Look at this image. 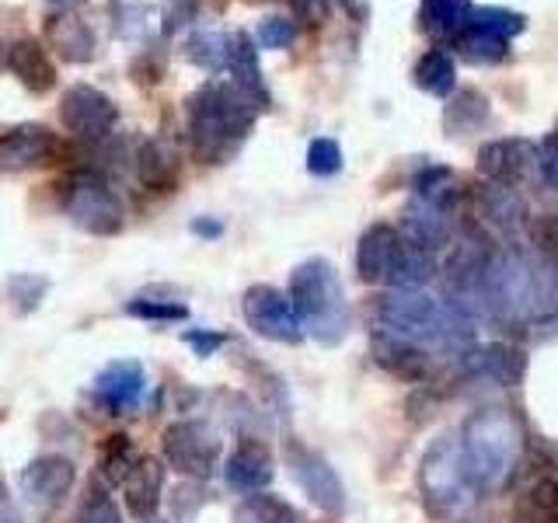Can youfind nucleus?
I'll return each instance as SVG.
<instances>
[{
    "instance_id": "obj_1",
    "label": "nucleus",
    "mask_w": 558,
    "mask_h": 523,
    "mask_svg": "<svg viewBox=\"0 0 558 523\" xmlns=\"http://www.w3.org/2000/svg\"><path fill=\"white\" fill-rule=\"evenodd\" d=\"M485 296L488 321H499L506 328L558 321V266L531 252L527 244H496L488 252Z\"/></svg>"
},
{
    "instance_id": "obj_2",
    "label": "nucleus",
    "mask_w": 558,
    "mask_h": 523,
    "mask_svg": "<svg viewBox=\"0 0 558 523\" xmlns=\"http://www.w3.org/2000/svg\"><path fill=\"white\" fill-rule=\"evenodd\" d=\"M189 150L199 165H231L248 144L258 109L234 84L206 81L185 101Z\"/></svg>"
},
{
    "instance_id": "obj_3",
    "label": "nucleus",
    "mask_w": 558,
    "mask_h": 523,
    "mask_svg": "<svg viewBox=\"0 0 558 523\" xmlns=\"http://www.w3.org/2000/svg\"><path fill=\"white\" fill-rule=\"evenodd\" d=\"M458 436L478 492L482 488H502L517 475L523 461V429L510 409L485 405L471 412Z\"/></svg>"
},
{
    "instance_id": "obj_4",
    "label": "nucleus",
    "mask_w": 558,
    "mask_h": 523,
    "mask_svg": "<svg viewBox=\"0 0 558 523\" xmlns=\"http://www.w3.org/2000/svg\"><path fill=\"white\" fill-rule=\"evenodd\" d=\"M290 304L301 328L322 345H339L349 336L353 314H349L342 279L328 258H307L290 272Z\"/></svg>"
},
{
    "instance_id": "obj_5",
    "label": "nucleus",
    "mask_w": 558,
    "mask_h": 523,
    "mask_svg": "<svg viewBox=\"0 0 558 523\" xmlns=\"http://www.w3.org/2000/svg\"><path fill=\"white\" fill-rule=\"evenodd\" d=\"M415 485H418V499H423L433 520L450 523L471 510V502L478 499V485L468 467L458 433H440L426 447L415 471Z\"/></svg>"
},
{
    "instance_id": "obj_6",
    "label": "nucleus",
    "mask_w": 558,
    "mask_h": 523,
    "mask_svg": "<svg viewBox=\"0 0 558 523\" xmlns=\"http://www.w3.org/2000/svg\"><path fill=\"white\" fill-rule=\"evenodd\" d=\"M356 276L366 287L423 290L436 276V255L418 252L391 223L366 227L356 244Z\"/></svg>"
},
{
    "instance_id": "obj_7",
    "label": "nucleus",
    "mask_w": 558,
    "mask_h": 523,
    "mask_svg": "<svg viewBox=\"0 0 558 523\" xmlns=\"http://www.w3.org/2000/svg\"><path fill=\"white\" fill-rule=\"evenodd\" d=\"M461 217V192L453 188L447 168H426L412 185V199L401 214L398 234L412 248L436 255L453 238V220Z\"/></svg>"
},
{
    "instance_id": "obj_8",
    "label": "nucleus",
    "mask_w": 558,
    "mask_h": 523,
    "mask_svg": "<svg viewBox=\"0 0 558 523\" xmlns=\"http://www.w3.org/2000/svg\"><path fill=\"white\" fill-rule=\"evenodd\" d=\"M63 209L70 223L95 238H112L126 223V206H122L119 192L95 168H77L70 174L63 188Z\"/></svg>"
},
{
    "instance_id": "obj_9",
    "label": "nucleus",
    "mask_w": 558,
    "mask_h": 523,
    "mask_svg": "<svg viewBox=\"0 0 558 523\" xmlns=\"http://www.w3.org/2000/svg\"><path fill=\"white\" fill-rule=\"evenodd\" d=\"M468 220H471V238L488 241V244H506L513 241L523 227H527V209L517 199L510 185L482 182L464 196Z\"/></svg>"
},
{
    "instance_id": "obj_10",
    "label": "nucleus",
    "mask_w": 558,
    "mask_h": 523,
    "mask_svg": "<svg viewBox=\"0 0 558 523\" xmlns=\"http://www.w3.org/2000/svg\"><path fill=\"white\" fill-rule=\"evenodd\" d=\"M523 14L506 8H471L461 32L453 35L450 46L461 49L475 63H496L510 57V42L523 32Z\"/></svg>"
},
{
    "instance_id": "obj_11",
    "label": "nucleus",
    "mask_w": 558,
    "mask_h": 523,
    "mask_svg": "<svg viewBox=\"0 0 558 523\" xmlns=\"http://www.w3.org/2000/svg\"><path fill=\"white\" fill-rule=\"evenodd\" d=\"M161 450L174 471H182L185 478L196 482L214 478L220 464V436L203 418H179V423H171L161 436Z\"/></svg>"
},
{
    "instance_id": "obj_12",
    "label": "nucleus",
    "mask_w": 558,
    "mask_h": 523,
    "mask_svg": "<svg viewBox=\"0 0 558 523\" xmlns=\"http://www.w3.org/2000/svg\"><path fill=\"white\" fill-rule=\"evenodd\" d=\"M287 467L293 482L304 488V496L318 506L328 516L345 513V485L339 478V471L328 464L325 453L311 450L301 440H287Z\"/></svg>"
},
{
    "instance_id": "obj_13",
    "label": "nucleus",
    "mask_w": 558,
    "mask_h": 523,
    "mask_svg": "<svg viewBox=\"0 0 558 523\" xmlns=\"http://www.w3.org/2000/svg\"><path fill=\"white\" fill-rule=\"evenodd\" d=\"M241 311H244V321L262 339H272V342H283V345H296L304 339V328L296 311L290 304L287 293H279L276 287L266 283H255L244 290L241 296Z\"/></svg>"
},
{
    "instance_id": "obj_14",
    "label": "nucleus",
    "mask_w": 558,
    "mask_h": 523,
    "mask_svg": "<svg viewBox=\"0 0 558 523\" xmlns=\"http://www.w3.org/2000/svg\"><path fill=\"white\" fill-rule=\"evenodd\" d=\"M60 119L66 133L87 139V144H101V139H109L119 126V105L109 95L95 92V87L74 84L60 101Z\"/></svg>"
},
{
    "instance_id": "obj_15",
    "label": "nucleus",
    "mask_w": 558,
    "mask_h": 523,
    "mask_svg": "<svg viewBox=\"0 0 558 523\" xmlns=\"http://www.w3.org/2000/svg\"><path fill=\"white\" fill-rule=\"evenodd\" d=\"M63 157V139L39 126V122H25L0 133V171H32L52 165Z\"/></svg>"
},
{
    "instance_id": "obj_16",
    "label": "nucleus",
    "mask_w": 558,
    "mask_h": 523,
    "mask_svg": "<svg viewBox=\"0 0 558 523\" xmlns=\"http://www.w3.org/2000/svg\"><path fill=\"white\" fill-rule=\"evenodd\" d=\"M77 482V464L63 458V453H46V458H35L22 467L17 475V488L22 496L39 506V510H49V506H60L70 488Z\"/></svg>"
},
{
    "instance_id": "obj_17",
    "label": "nucleus",
    "mask_w": 558,
    "mask_h": 523,
    "mask_svg": "<svg viewBox=\"0 0 558 523\" xmlns=\"http://www.w3.org/2000/svg\"><path fill=\"white\" fill-rule=\"evenodd\" d=\"M371 353L380 370H388L391 377L405 384H426L436 370V360L423 345L398 339L391 331H380V328H374V336H371Z\"/></svg>"
},
{
    "instance_id": "obj_18",
    "label": "nucleus",
    "mask_w": 558,
    "mask_h": 523,
    "mask_svg": "<svg viewBox=\"0 0 558 523\" xmlns=\"http://www.w3.org/2000/svg\"><path fill=\"white\" fill-rule=\"evenodd\" d=\"M537 168V147L531 139H520V136H502L485 144L478 150V171L485 174L488 182L496 185H517L527 179V171Z\"/></svg>"
},
{
    "instance_id": "obj_19",
    "label": "nucleus",
    "mask_w": 558,
    "mask_h": 523,
    "mask_svg": "<svg viewBox=\"0 0 558 523\" xmlns=\"http://www.w3.org/2000/svg\"><path fill=\"white\" fill-rule=\"evenodd\" d=\"M147 388V374L136 360H116L95 377V401L105 405L112 415H122L133 409L140 394Z\"/></svg>"
},
{
    "instance_id": "obj_20",
    "label": "nucleus",
    "mask_w": 558,
    "mask_h": 523,
    "mask_svg": "<svg viewBox=\"0 0 558 523\" xmlns=\"http://www.w3.org/2000/svg\"><path fill=\"white\" fill-rule=\"evenodd\" d=\"M4 66L22 81L32 95H46L57 87V66L39 39H14L4 46Z\"/></svg>"
},
{
    "instance_id": "obj_21",
    "label": "nucleus",
    "mask_w": 558,
    "mask_h": 523,
    "mask_svg": "<svg viewBox=\"0 0 558 523\" xmlns=\"http://www.w3.org/2000/svg\"><path fill=\"white\" fill-rule=\"evenodd\" d=\"M227 70L234 74V87L248 98L258 112L272 109V95L266 81H262V63H258V46L248 32L231 35V57H227Z\"/></svg>"
},
{
    "instance_id": "obj_22",
    "label": "nucleus",
    "mask_w": 558,
    "mask_h": 523,
    "mask_svg": "<svg viewBox=\"0 0 558 523\" xmlns=\"http://www.w3.org/2000/svg\"><path fill=\"white\" fill-rule=\"evenodd\" d=\"M464 370L482 380H493L499 388H517L523 380V370H527V356L510 342H488L475 345V353L464 360Z\"/></svg>"
},
{
    "instance_id": "obj_23",
    "label": "nucleus",
    "mask_w": 558,
    "mask_h": 523,
    "mask_svg": "<svg viewBox=\"0 0 558 523\" xmlns=\"http://www.w3.org/2000/svg\"><path fill=\"white\" fill-rule=\"evenodd\" d=\"M272 453L269 447L255 440V436H244L238 450L231 453V461L223 467V478L234 492H262L272 482Z\"/></svg>"
},
{
    "instance_id": "obj_24",
    "label": "nucleus",
    "mask_w": 558,
    "mask_h": 523,
    "mask_svg": "<svg viewBox=\"0 0 558 523\" xmlns=\"http://www.w3.org/2000/svg\"><path fill=\"white\" fill-rule=\"evenodd\" d=\"M46 46L66 63H87V60H95L98 42H95L92 25H87L84 17L60 11L46 22Z\"/></svg>"
},
{
    "instance_id": "obj_25",
    "label": "nucleus",
    "mask_w": 558,
    "mask_h": 523,
    "mask_svg": "<svg viewBox=\"0 0 558 523\" xmlns=\"http://www.w3.org/2000/svg\"><path fill=\"white\" fill-rule=\"evenodd\" d=\"M161 488H165V461L157 458H140L133 471L122 482V492H126V510L136 520H154L157 502H161Z\"/></svg>"
},
{
    "instance_id": "obj_26",
    "label": "nucleus",
    "mask_w": 558,
    "mask_h": 523,
    "mask_svg": "<svg viewBox=\"0 0 558 523\" xmlns=\"http://www.w3.org/2000/svg\"><path fill=\"white\" fill-rule=\"evenodd\" d=\"M136 179L150 192H171L179 185V161H174V154L161 139H147V144L136 150Z\"/></svg>"
},
{
    "instance_id": "obj_27",
    "label": "nucleus",
    "mask_w": 558,
    "mask_h": 523,
    "mask_svg": "<svg viewBox=\"0 0 558 523\" xmlns=\"http://www.w3.org/2000/svg\"><path fill=\"white\" fill-rule=\"evenodd\" d=\"M513 523H558V478L531 482L513 502Z\"/></svg>"
},
{
    "instance_id": "obj_28",
    "label": "nucleus",
    "mask_w": 558,
    "mask_h": 523,
    "mask_svg": "<svg viewBox=\"0 0 558 523\" xmlns=\"http://www.w3.org/2000/svg\"><path fill=\"white\" fill-rule=\"evenodd\" d=\"M185 60L196 63L206 74H220L227 70V57H231V35L220 28H196L185 39Z\"/></svg>"
},
{
    "instance_id": "obj_29",
    "label": "nucleus",
    "mask_w": 558,
    "mask_h": 523,
    "mask_svg": "<svg viewBox=\"0 0 558 523\" xmlns=\"http://www.w3.org/2000/svg\"><path fill=\"white\" fill-rule=\"evenodd\" d=\"M412 81H415V87H423L426 95L447 98V95H453V87H458V66H453V57L447 49H429V52H423V60L415 63Z\"/></svg>"
},
{
    "instance_id": "obj_30",
    "label": "nucleus",
    "mask_w": 558,
    "mask_h": 523,
    "mask_svg": "<svg viewBox=\"0 0 558 523\" xmlns=\"http://www.w3.org/2000/svg\"><path fill=\"white\" fill-rule=\"evenodd\" d=\"M485 119H488V101H485V95H478V92H461V95H453V101L447 105L444 126L453 136H461V133H475Z\"/></svg>"
},
{
    "instance_id": "obj_31",
    "label": "nucleus",
    "mask_w": 558,
    "mask_h": 523,
    "mask_svg": "<svg viewBox=\"0 0 558 523\" xmlns=\"http://www.w3.org/2000/svg\"><path fill=\"white\" fill-rule=\"evenodd\" d=\"M234 523H301V516L279 496H252L234 510Z\"/></svg>"
},
{
    "instance_id": "obj_32",
    "label": "nucleus",
    "mask_w": 558,
    "mask_h": 523,
    "mask_svg": "<svg viewBox=\"0 0 558 523\" xmlns=\"http://www.w3.org/2000/svg\"><path fill=\"white\" fill-rule=\"evenodd\" d=\"M140 458L133 453V440L126 433H116V436H109V440L101 443V453H98V467H101V475H105V482H126V475L133 471V464H136Z\"/></svg>"
},
{
    "instance_id": "obj_33",
    "label": "nucleus",
    "mask_w": 558,
    "mask_h": 523,
    "mask_svg": "<svg viewBox=\"0 0 558 523\" xmlns=\"http://www.w3.org/2000/svg\"><path fill=\"white\" fill-rule=\"evenodd\" d=\"M74 523H122V513L119 506L112 502V496L105 492V488L98 482L87 485V492L77 506V516Z\"/></svg>"
},
{
    "instance_id": "obj_34",
    "label": "nucleus",
    "mask_w": 558,
    "mask_h": 523,
    "mask_svg": "<svg viewBox=\"0 0 558 523\" xmlns=\"http://www.w3.org/2000/svg\"><path fill=\"white\" fill-rule=\"evenodd\" d=\"M527 248L558 266V214H541L527 220Z\"/></svg>"
},
{
    "instance_id": "obj_35",
    "label": "nucleus",
    "mask_w": 558,
    "mask_h": 523,
    "mask_svg": "<svg viewBox=\"0 0 558 523\" xmlns=\"http://www.w3.org/2000/svg\"><path fill=\"white\" fill-rule=\"evenodd\" d=\"M307 171L318 174V179H328V174L342 171V147L336 144V139H328V136L311 139V147H307Z\"/></svg>"
},
{
    "instance_id": "obj_36",
    "label": "nucleus",
    "mask_w": 558,
    "mask_h": 523,
    "mask_svg": "<svg viewBox=\"0 0 558 523\" xmlns=\"http://www.w3.org/2000/svg\"><path fill=\"white\" fill-rule=\"evenodd\" d=\"M126 314H133V318H144V321H185L189 307L174 304V301H150V296H133V301L126 304Z\"/></svg>"
},
{
    "instance_id": "obj_37",
    "label": "nucleus",
    "mask_w": 558,
    "mask_h": 523,
    "mask_svg": "<svg viewBox=\"0 0 558 523\" xmlns=\"http://www.w3.org/2000/svg\"><path fill=\"white\" fill-rule=\"evenodd\" d=\"M296 39V25L290 17H266L258 22V46L262 49H287Z\"/></svg>"
},
{
    "instance_id": "obj_38",
    "label": "nucleus",
    "mask_w": 558,
    "mask_h": 523,
    "mask_svg": "<svg viewBox=\"0 0 558 523\" xmlns=\"http://www.w3.org/2000/svg\"><path fill=\"white\" fill-rule=\"evenodd\" d=\"M46 290H49V283H46L43 276L17 272V276L11 279V296H14V304L22 307V311H32L35 304H39Z\"/></svg>"
},
{
    "instance_id": "obj_39",
    "label": "nucleus",
    "mask_w": 558,
    "mask_h": 523,
    "mask_svg": "<svg viewBox=\"0 0 558 523\" xmlns=\"http://www.w3.org/2000/svg\"><path fill=\"white\" fill-rule=\"evenodd\" d=\"M537 174L548 188L558 192V130L537 144Z\"/></svg>"
},
{
    "instance_id": "obj_40",
    "label": "nucleus",
    "mask_w": 558,
    "mask_h": 523,
    "mask_svg": "<svg viewBox=\"0 0 558 523\" xmlns=\"http://www.w3.org/2000/svg\"><path fill=\"white\" fill-rule=\"evenodd\" d=\"M192 349H196L199 356H209L214 349H220L227 342V336H220V331H185L182 336Z\"/></svg>"
},
{
    "instance_id": "obj_41",
    "label": "nucleus",
    "mask_w": 558,
    "mask_h": 523,
    "mask_svg": "<svg viewBox=\"0 0 558 523\" xmlns=\"http://www.w3.org/2000/svg\"><path fill=\"white\" fill-rule=\"evenodd\" d=\"M0 523H22V513H17V506H14L4 482H0Z\"/></svg>"
},
{
    "instance_id": "obj_42",
    "label": "nucleus",
    "mask_w": 558,
    "mask_h": 523,
    "mask_svg": "<svg viewBox=\"0 0 558 523\" xmlns=\"http://www.w3.org/2000/svg\"><path fill=\"white\" fill-rule=\"evenodd\" d=\"M293 8L301 14H307V17H322L325 8H328V0H293Z\"/></svg>"
},
{
    "instance_id": "obj_43",
    "label": "nucleus",
    "mask_w": 558,
    "mask_h": 523,
    "mask_svg": "<svg viewBox=\"0 0 558 523\" xmlns=\"http://www.w3.org/2000/svg\"><path fill=\"white\" fill-rule=\"evenodd\" d=\"M192 231H196L199 238H217L223 227L217 220H196V223H192Z\"/></svg>"
},
{
    "instance_id": "obj_44",
    "label": "nucleus",
    "mask_w": 558,
    "mask_h": 523,
    "mask_svg": "<svg viewBox=\"0 0 558 523\" xmlns=\"http://www.w3.org/2000/svg\"><path fill=\"white\" fill-rule=\"evenodd\" d=\"M144 523H165V520H144Z\"/></svg>"
}]
</instances>
